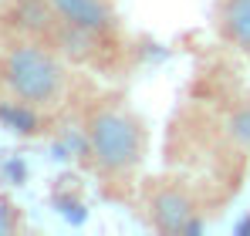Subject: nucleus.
Masks as SVG:
<instances>
[{"label": "nucleus", "instance_id": "f257e3e1", "mask_svg": "<svg viewBox=\"0 0 250 236\" xmlns=\"http://www.w3.org/2000/svg\"><path fill=\"white\" fill-rule=\"evenodd\" d=\"M3 81L27 105H54L64 91V71L41 44H17L3 61Z\"/></svg>", "mask_w": 250, "mask_h": 236}, {"label": "nucleus", "instance_id": "f03ea898", "mask_svg": "<svg viewBox=\"0 0 250 236\" xmlns=\"http://www.w3.org/2000/svg\"><path fill=\"white\" fill-rule=\"evenodd\" d=\"M88 149L102 169L125 172L142 158V128L135 125L132 115L105 108L88 125Z\"/></svg>", "mask_w": 250, "mask_h": 236}, {"label": "nucleus", "instance_id": "7ed1b4c3", "mask_svg": "<svg viewBox=\"0 0 250 236\" xmlns=\"http://www.w3.org/2000/svg\"><path fill=\"white\" fill-rule=\"evenodd\" d=\"M51 14L68 27H82L88 34H102L112 27V10L105 0H47Z\"/></svg>", "mask_w": 250, "mask_h": 236}, {"label": "nucleus", "instance_id": "20e7f679", "mask_svg": "<svg viewBox=\"0 0 250 236\" xmlns=\"http://www.w3.org/2000/svg\"><path fill=\"white\" fill-rule=\"evenodd\" d=\"M152 219L156 230L163 233H186V226L193 223V199L183 189H163L152 199Z\"/></svg>", "mask_w": 250, "mask_h": 236}, {"label": "nucleus", "instance_id": "39448f33", "mask_svg": "<svg viewBox=\"0 0 250 236\" xmlns=\"http://www.w3.org/2000/svg\"><path fill=\"white\" fill-rule=\"evenodd\" d=\"M220 24H223L227 38L233 44H240V47L250 51V0H223Z\"/></svg>", "mask_w": 250, "mask_h": 236}, {"label": "nucleus", "instance_id": "423d86ee", "mask_svg": "<svg viewBox=\"0 0 250 236\" xmlns=\"http://www.w3.org/2000/svg\"><path fill=\"white\" fill-rule=\"evenodd\" d=\"M0 125L3 128H10V132H21V135H31V132H38V112H34V105H27V101H0Z\"/></svg>", "mask_w": 250, "mask_h": 236}, {"label": "nucleus", "instance_id": "0eeeda50", "mask_svg": "<svg viewBox=\"0 0 250 236\" xmlns=\"http://www.w3.org/2000/svg\"><path fill=\"white\" fill-rule=\"evenodd\" d=\"M230 132H233V138H237L240 145H247V149H250V105H247V108H240L237 115L230 118Z\"/></svg>", "mask_w": 250, "mask_h": 236}]
</instances>
